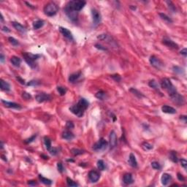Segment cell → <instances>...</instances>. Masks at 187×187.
Instances as JSON below:
<instances>
[{"label": "cell", "mask_w": 187, "mask_h": 187, "mask_svg": "<svg viewBox=\"0 0 187 187\" xmlns=\"http://www.w3.org/2000/svg\"><path fill=\"white\" fill-rule=\"evenodd\" d=\"M89 101L85 98H81L76 105L69 107V110L73 114L80 118L83 116L85 110L89 107Z\"/></svg>", "instance_id": "cell-1"}, {"label": "cell", "mask_w": 187, "mask_h": 187, "mask_svg": "<svg viewBox=\"0 0 187 187\" xmlns=\"http://www.w3.org/2000/svg\"><path fill=\"white\" fill-rule=\"evenodd\" d=\"M161 86L162 89H165L168 94H169V96H172L175 93H177V90L175 89V87L173 86V84L172 83L171 80L168 78H163L161 80Z\"/></svg>", "instance_id": "cell-2"}, {"label": "cell", "mask_w": 187, "mask_h": 187, "mask_svg": "<svg viewBox=\"0 0 187 187\" xmlns=\"http://www.w3.org/2000/svg\"><path fill=\"white\" fill-rule=\"evenodd\" d=\"M24 59L25 60V62L28 64V65L31 68L34 69L36 67V63L35 61L37 59H38L40 57V55L39 54H33L31 53H24L23 54Z\"/></svg>", "instance_id": "cell-3"}, {"label": "cell", "mask_w": 187, "mask_h": 187, "mask_svg": "<svg viewBox=\"0 0 187 187\" xmlns=\"http://www.w3.org/2000/svg\"><path fill=\"white\" fill-rule=\"evenodd\" d=\"M59 10V7L58 5L54 3V2H49L43 8L44 13L48 16L52 17L57 13Z\"/></svg>", "instance_id": "cell-4"}, {"label": "cell", "mask_w": 187, "mask_h": 187, "mask_svg": "<svg viewBox=\"0 0 187 187\" xmlns=\"http://www.w3.org/2000/svg\"><path fill=\"white\" fill-rule=\"evenodd\" d=\"M86 2L85 1H82V0H74V1H70L67 4V7H69V8H71L72 10L76 11V12H79L80 11L84 6L86 5Z\"/></svg>", "instance_id": "cell-5"}, {"label": "cell", "mask_w": 187, "mask_h": 187, "mask_svg": "<svg viewBox=\"0 0 187 187\" xmlns=\"http://www.w3.org/2000/svg\"><path fill=\"white\" fill-rule=\"evenodd\" d=\"M108 143L104 139V138H100L98 142H96L92 147V149L95 151H102L105 150L107 148Z\"/></svg>", "instance_id": "cell-6"}, {"label": "cell", "mask_w": 187, "mask_h": 187, "mask_svg": "<svg viewBox=\"0 0 187 187\" xmlns=\"http://www.w3.org/2000/svg\"><path fill=\"white\" fill-rule=\"evenodd\" d=\"M170 98H171L172 101L174 103L176 104L178 106H182L185 103L184 97L182 95H181L180 94L178 93V92L173 94V95H172V96H170Z\"/></svg>", "instance_id": "cell-7"}, {"label": "cell", "mask_w": 187, "mask_h": 187, "mask_svg": "<svg viewBox=\"0 0 187 187\" xmlns=\"http://www.w3.org/2000/svg\"><path fill=\"white\" fill-rule=\"evenodd\" d=\"M64 13L67 15V17L72 21H75L78 19V12H76V11L72 10L71 8L67 7V5H66V7L64 8Z\"/></svg>", "instance_id": "cell-8"}, {"label": "cell", "mask_w": 187, "mask_h": 187, "mask_svg": "<svg viewBox=\"0 0 187 187\" xmlns=\"http://www.w3.org/2000/svg\"><path fill=\"white\" fill-rule=\"evenodd\" d=\"M149 62L151 63V64L154 67L160 69L161 67H163V64L161 62L159 59H158L157 57H156L155 56H151L149 59Z\"/></svg>", "instance_id": "cell-9"}, {"label": "cell", "mask_w": 187, "mask_h": 187, "mask_svg": "<svg viewBox=\"0 0 187 187\" xmlns=\"http://www.w3.org/2000/svg\"><path fill=\"white\" fill-rule=\"evenodd\" d=\"M92 20L94 25H98L102 20V16L100 13L96 10V9H92Z\"/></svg>", "instance_id": "cell-10"}, {"label": "cell", "mask_w": 187, "mask_h": 187, "mask_svg": "<svg viewBox=\"0 0 187 187\" xmlns=\"http://www.w3.org/2000/svg\"><path fill=\"white\" fill-rule=\"evenodd\" d=\"M35 99L38 102H44L50 101L51 99V95L46 93H40L36 95Z\"/></svg>", "instance_id": "cell-11"}, {"label": "cell", "mask_w": 187, "mask_h": 187, "mask_svg": "<svg viewBox=\"0 0 187 187\" xmlns=\"http://www.w3.org/2000/svg\"><path fill=\"white\" fill-rule=\"evenodd\" d=\"M109 139H110L109 144H110V148H113L116 147L117 145V136L115 131H111V132L110 134Z\"/></svg>", "instance_id": "cell-12"}, {"label": "cell", "mask_w": 187, "mask_h": 187, "mask_svg": "<svg viewBox=\"0 0 187 187\" xmlns=\"http://www.w3.org/2000/svg\"><path fill=\"white\" fill-rule=\"evenodd\" d=\"M59 31H60V32L63 34V36H64V37H66L67 39H68L69 40H71V41L74 40L72 34V32H71L69 29H67L64 28V27H59Z\"/></svg>", "instance_id": "cell-13"}, {"label": "cell", "mask_w": 187, "mask_h": 187, "mask_svg": "<svg viewBox=\"0 0 187 187\" xmlns=\"http://www.w3.org/2000/svg\"><path fill=\"white\" fill-rule=\"evenodd\" d=\"M100 178V175L98 172L95 171V170H91L89 173V180L93 182V183H96L99 181Z\"/></svg>", "instance_id": "cell-14"}, {"label": "cell", "mask_w": 187, "mask_h": 187, "mask_svg": "<svg viewBox=\"0 0 187 187\" xmlns=\"http://www.w3.org/2000/svg\"><path fill=\"white\" fill-rule=\"evenodd\" d=\"M162 42L164 45H165L166 46L173 48V49H178V44H176L175 42H174L173 40L168 38H164L162 40Z\"/></svg>", "instance_id": "cell-15"}, {"label": "cell", "mask_w": 187, "mask_h": 187, "mask_svg": "<svg viewBox=\"0 0 187 187\" xmlns=\"http://www.w3.org/2000/svg\"><path fill=\"white\" fill-rule=\"evenodd\" d=\"M172 181V176L168 173H163L161 177V184L164 186H167L170 184Z\"/></svg>", "instance_id": "cell-16"}, {"label": "cell", "mask_w": 187, "mask_h": 187, "mask_svg": "<svg viewBox=\"0 0 187 187\" xmlns=\"http://www.w3.org/2000/svg\"><path fill=\"white\" fill-rule=\"evenodd\" d=\"M1 102L4 104V105L6 107L8 108H13V109H21V106L19 104L12 102H8V101H5L4 99H1Z\"/></svg>", "instance_id": "cell-17"}, {"label": "cell", "mask_w": 187, "mask_h": 187, "mask_svg": "<svg viewBox=\"0 0 187 187\" xmlns=\"http://www.w3.org/2000/svg\"><path fill=\"white\" fill-rule=\"evenodd\" d=\"M82 74L80 72H75V73H72L69 75V83H75L76 81L79 80L80 77H81Z\"/></svg>", "instance_id": "cell-18"}, {"label": "cell", "mask_w": 187, "mask_h": 187, "mask_svg": "<svg viewBox=\"0 0 187 187\" xmlns=\"http://www.w3.org/2000/svg\"><path fill=\"white\" fill-rule=\"evenodd\" d=\"M161 110L164 113L167 114H175L176 113V110L173 107L168 106V105H164L161 107Z\"/></svg>", "instance_id": "cell-19"}, {"label": "cell", "mask_w": 187, "mask_h": 187, "mask_svg": "<svg viewBox=\"0 0 187 187\" xmlns=\"http://www.w3.org/2000/svg\"><path fill=\"white\" fill-rule=\"evenodd\" d=\"M62 138H63V139L67 140H68V141H70V140H72V139H74L75 135H74V134L72 133V132H70V131L67 130V131H64V132L62 133Z\"/></svg>", "instance_id": "cell-20"}, {"label": "cell", "mask_w": 187, "mask_h": 187, "mask_svg": "<svg viewBox=\"0 0 187 187\" xmlns=\"http://www.w3.org/2000/svg\"><path fill=\"white\" fill-rule=\"evenodd\" d=\"M12 24H13V27L17 31H20V32H21L23 34H24V33L27 32V29L24 27L23 25H21V24H19L18 22H13Z\"/></svg>", "instance_id": "cell-21"}, {"label": "cell", "mask_w": 187, "mask_h": 187, "mask_svg": "<svg viewBox=\"0 0 187 187\" xmlns=\"http://www.w3.org/2000/svg\"><path fill=\"white\" fill-rule=\"evenodd\" d=\"M123 181L125 184L129 185L133 183V178H132V175L131 173H126L124 175L123 178Z\"/></svg>", "instance_id": "cell-22"}, {"label": "cell", "mask_w": 187, "mask_h": 187, "mask_svg": "<svg viewBox=\"0 0 187 187\" xmlns=\"http://www.w3.org/2000/svg\"><path fill=\"white\" fill-rule=\"evenodd\" d=\"M10 62L12 63V64L13 65L14 67H19L21 66V59L18 56H13L10 59Z\"/></svg>", "instance_id": "cell-23"}, {"label": "cell", "mask_w": 187, "mask_h": 187, "mask_svg": "<svg viewBox=\"0 0 187 187\" xmlns=\"http://www.w3.org/2000/svg\"><path fill=\"white\" fill-rule=\"evenodd\" d=\"M0 84H1V90L5 91V92L10 91V85L7 81H4V80L1 79V80H0Z\"/></svg>", "instance_id": "cell-24"}, {"label": "cell", "mask_w": 187, "mask_h": 187, "mask_svg": "<svg viewBox=\"0 0 187 187\" xmlns=\"http://www.w3.org/2000/svg\"><path fill=\"white\" fill-rule=\"evenodd\" d=\"M128 163H129L132 167H137V161L136 160L135 156L132 153H131V154H129V157Z\"/></svg>", "instance_id": "cell-25"}, {"label": "cell", "mask_w": 187, "mask_h": 187, "mask_svg": "<svg viewBox=\"0 0 187 187\" xmlns=\"http://www.w3.org/2000/svg\"><path fill=\"white\" fill-rule=\"evenodd\" d=\"M148 86H149L151 88H152V89H155V90H157V91H159V88H160L159 84L155 80H150L149 83H148Z\"/></svg>", "instance_id": "cell-26"}, {"label": "cell", "mask_w": 187, "mask_h": 187, "mask_svg": "<svg viewBox=\"0 0 187 187\" xmlns=\"http://www.w3.org/2000/svg\"><path fill=\"white\" fill-rule=\"evenodd\" d=\"M39 179L40 180V181H41L42 184H44L45 185L50 186V185H51L52 183H53V181H52L51 180H50V179H48V178H45V177L42 176L41 175H39Z\"/></svg>", "instance_id": "cell-27"}, {"label": "cell", "mask_w": 187, "mask_h": 187, "mask_svg": "<svg viewBox=\"0 0 187 187\" xmlns=\"http://www.w3.org/2000/svg\"><path fill=\"white\" fill-rule=\"evenodd\" d=\"M95 96L100 100H104L107 98V94L103 91H99L95 94Z\"/></svg>", "instance_id": "cell-28"}, {"label": "cell", "mask_w": 187, "mask_h": 187, "mask_svg": "<svg viewBox=\"0 0 187 187\" xmlns=\"http://www.w3.org/2000/svg\"><path fill=\"white\" fill-rule=\"evenodd\" d=\"M44 144L46 148V149L49 151L51 150V148H52L51 146V140L50 138H48V137H44Z\"/></svg>", "instance_id": "cell-29"}, {"label": "cell", "mask_w": 187, "mask_h": 187, "mask_svg": "<svg viewBox=\"0 0 187 187\" xmlns=\"http://www.w3.org/2000/svg\"><path fill=\"white\" fill-rule=\"evenodd\" d=\"M44 26V21L42 20H37L33 23V28L34 29H39Z\"/></svg>", "instance_id": "cell-30"}, {"label": "cell", "mask_w": 187, "mask_h": 187, "mask_svg": "<svg viewBox=\"0 0 187 187\" xmlns=\"http://www.w3.org/2000/svg\"><path fill=\"white\" fill-rule=\"evenodd\" d=\"M129 92H132V93L134 95H135L136 96H137L138 98H142V97H144V95L143 94L141 93V92H140L138 90H137V89H134V88H132V89H129Z\"/></svg>", "instance_id": "cell-31"}, {"label": "cell", "mask_w": 187, "mask_h": 187, "mask_svg": "<svg viewBox=\"0 0 187 187\" xmlns=\"http://www.w3.org/2000/svg\"><path fill=\"white\" fill-rule=\"evenodd\" d=\"M159 16H160L162 20H164V21H166L167 23H170V24L173 23V20H172L169 16H167L166 14L159 13Z\"/></svg>", "instance_id": "cell-32"}, {"label": "cell", "mask_w": 187, "mask_h": 187, "mask_svg": "<svg viewBox=\"0 0 187 187\" xmlns=\"http://www.w3.org/2000/svg\"><path fill=\"white\" fill-rule=\"evenodd\" d=\"M170 159L173 161L174 163H177L178 161V159L177 156V154L175 151H170Z\"/></svg>", "instance_id": "cell-33"}, {"label": "cell", "mask_w": 187, "mask_h": 187, "mask_svg": "<svg viewBox=\"0 0 187 187\" xmlns=\"http://www.w3.org/2000/svg\"><path fill=\"white\" fill-rule=\"evenodd\" d=\"M173 69L174 72H175L178 75H182L184 73V69L181 67H178V66H174L173 67Z\"/></svg>", "instance_id": "cell-34"}, {"label": "cell", "mask_w": 187, "mask_h": 187, "mask_svg": "<svg viewBox=\"0 0 187 187\" xmlns=\"http://www.w3.org/2000/svg\"><path fill=\"white\" fill-rule=\"evenodd\" d=\"M97 167L99 170H104L105 169V164L104 161L99 159L97 161Z\"/></svg>", "instance_id": "cell-35"}, {"label": "cell", "mask_w": 187, "mask_h": 187, "mask_svg": "<svg viewBox=\"0 0 187 187\" xmlns=\"http://www.w3.org/2000/svg\"><path fill=\"white\" fill-rule=\"evenodd\" d=\"M142 148H143V150H145V151H150V150H151V149H153V146L151 145V144H150L149 143H148V142H144V143H143V144H142Z\"/></svg>", "instance_id": "cell-36"}, {"label": "cell", "mask_w": 187, "mask_h": 187, "mask_svg": "<svg viewBox=\"0 0 187 187\" xmlns=\"http://www.w3.org/2000/svg\"><path fill=\"white\" fill-rule=\"evenodd\" d=\"M71 153L74 156H78L80 154H83L84 153V151L80 149H78V148H72V149H71Z\"/></svg>", "instance_id": "cell-37"}, {"label": "cell", "mask_w": 187, "mask_h": 187, "mask_svg": "<svg viewBox=\"0 0 187 187\" xmlns=\"http://www.w3.org/2000/svg\"><path fill=\"white\" fill-rule=\"evenodd\" d=\"M67 184L69 187H78L79 185L69 178H67Z\"/></svg>", "instance_id": "cell-38"}, {"label": "cell", "mask_w": 187, "mask_h": 187, "mask_svg": "<svg viewBox=\"0 0 187 187\" xmlns=\"http://www.w3.org/2000/svg\"><path fill=\"white\" fill-rule=\"evenodd\" d=\"M8 41H9V42H10V44H12V45H13V46H18V45H19V42L16 40V39H15L14 37H8Z\"/></svg>", "instance_id": "cell-39"}, {"label": "cell", "mask_w": 187, "mask_h": 187, "mask_svg": "<svg viewBox=\"0 0 187 187\" xmlns=\"http://www.w3.org/2000/svg\"><path fill=\"white\" fill-rule=\"evenodd\" d=\"M57 91L59 92V93L60 94L61 96H64V95H65V94L67 93V90L65 87L58 86V87H57Z\"/></svg>", "instance_id": "cell-40"}, {"label": "cell", "mask_w": 187, "mask_h": 187, "mask_svg": "<svg viewBox=\"0 0 187 187\" xmlns=\"http://www.w3.org/2000/svg\"><path fill=\"white\" fill-rule=\"evenodd\" d=\"M40 81H38V80H30L29 82H28L27 85V86H38V85H40Z\"/></svg>", "instance_id": "cell-41"}, {"label": "cell", "mask_w": 187, "mask_h": 187, "mask_svg": "<svg viewBox=\"0 0 187 187\" xmlns=\"http://www.w3.org/2000/svg\"><path fill=\"white\" fill-rule=\"evenodd\" d=\"M50 154L52 155V156H56L59 153V150L58 148H55L53 147L51 148V150L49 151Z\"/></svg>", "instance_id": "cell-42"}, {"label": "cell", "mask_w": 187, "mask_h": 187, "mask_svg": "<svg viewBox=\"0 0 187 187\" xmlns=\"http://www.w3.org/2000/svg\"><path fill=\"white\" fill-rule=\"evenodd\" d=\"M151 166L154 170H160L161 169V165L160 164L158 161H153L151 162Z\"/></svg>", "instance_id": "cell-43"}, {"label": "cell", "mask_w": 187, "mask_h": 187, "mask_svg": "<svg viewBox=\"0 0 187 187\" xmlns=\"http://www.w3.org/2000/svg\"><path fill=\"white\" fill-rule=\"evenodd\" d=\"M37 134H34V135H32L31 137H29V138H28L27 140H24V143H27V144H29V143H32L34 140H35V139H36V137H37Z\"/></svg>", "instance_id": "cell-44"}, {"label": "cell", "mask_w": 187, "mask_h": 187, "mask_svg": "<svg viewBox=\"0 0 187 187\" xmlns=\"http://www.w3.org/2000/svg\"><path fill=\"white\" fill-rule=\"evenodd\" d=\"M166 3L168 4V7H169V8H170V10H171V11H173V13H175V10H176V9H175V5H174L173 4V2L172 1H166Z\"/></svg>", "instance_id": "cell-45"}, {"label": "cell", "mask_w": 187, "mask_h": 187, "mask_svg": "<svg viewBox=\"0 0 187 187\" xmlns=\"http://www.w3.org/2000/svg\"><path fill=\"white\" fill-rule=\"evenodd\" d=\"M21 96L24 99H31V94H29L28 92H24L22 94H21Z\"/></svg>", "instance_id": "cell-46"}, {"label": "cell", "mask_w": 187, "mask_h": 187, "mask_svg": "<svg viewBox=\"0 0 187 187\" xmlns=\"http://www.w3.org/2000/svg\"><path fill=\"white\" fill-rule=\"evenodd\" d=\"M57 169H58V171L61 173H62L64 172V166L62 162L57 163Z\"/></svg>", "instance_id": "cell-47"}, {"label": "cell", "mask_w": 187, "mask_h": 187, "mask_svg": "<svg viewBox=\"0 0 187 187\" xmlns=\"http://www.w3.org/2000/svg\"><path fill=\"white\" fill-rule=\"evenodd\" d=\"M113 80H115L116 82H120L121 80V76L119 75V74H115V75H112L110 76Z\"/></svg>", "instance_id": "cell-48"}, {"label": "cell", "mask_w": 187, "mask_h": 187, "mask_svg": "<svg viewBox=\"0 0 187 187\" xmlns=\"http://www.w3.org/2000/svg\"><path fill=\"white\" fill-rule=\"evenodd\" d=\"M66 128L67 129H72L74 128V124L72 121H67L66 124Z\"/></svg>", "instance_id": "cell-49"}, {"label": "cell", "mask_w": 187, "mask_h": 187, "mask_svg": "<svg viewBox=\"0 0 187 187\" xmlns=\"http://www.w3.org/2000/svg\"><path fill=\"white\" fill-rule=\"evenodd\" d=\"M181 166L185 169V170H187V161L185 159H181Z\"/></svg>", "instance_id": "cell-50"}, {"label": "cell", "mask_w": 187, "mask_h": 187, "mask_svg": "<svg viewBox=\"0 0 187 187\" xmlns=\"http://www.w3.org/2000/svg\"><path fill=\"white\" fill-rule=\"evenodd\" d=\"M95 48H97V49H99V50H102V51H107V48H105V47H104L102 45L98 44V43L95 45Z\"/></svg>", "instance_id": "cell-51"}, {"label": "cell", "mask_w": 187, "mask_h": 187, "mask_svg": "<svg viewBox=\"0 0 187 187\" xmlns=\"http://www.w3.org/2000/svg\"><path fill=\"white\" fill-rule=\"evenodd\" d=\"M177 177H178V179L180 181H185V178L183 176V175L181 173H178L177 174Z\"/></svg>", "instance_id": "cell-52"}, {"label": "cell", "mask_w": 187, "mask_h": 187, "mask_svg": "<svg viewBox=\"0 0 187 187\" xmlns=\"http://www.w3.org/2000/svg\"><path fill=\"white\" fill-rule=\"evenodd\" d=\"M16 79H17V80L20 83H21V84H26V83H25V80H24L23 78H21L20 76H17L16 77Z\"/></svg>", "instance_id": "cell-53"}, {"label": "cell", "mask_w": 187, "mask_h": 187, "mask_svg": "<svg viewBox=\"0 0 187 187\" xmlns=\"http://www.w3.org/2000/svg\"><path fill=\"white\" fill-rule=\"evenodd\" d=\"M28 184L29 186H37V182H35V181H29Z\"/></svg>", "instance_id": "cell-54"}, {"label": "cell", "mask_w": 187, "mask_h": 187, "mask_svg": "<svg viewBox=\"0 0 187 187\" xmlns=\"http://www.w3.org/2000/svg\"><path fill=\"white\" fill-rule=\"evenodd\" d=\"M181 54H182V55H184V56H187V48H184L181 52Z\"/></svg>", "instance_id": "cell-55"}, {"label": "cell", "mask_w": 187, "mask_h": 187, "mask_svg": "<svg viewBox=\"0 0 187 187\" xmlns=\"http://www.w3.org/2000/svg\"><path fill=\"white\" fill-rule=\"evenodd\" d=\"M2 31H5V32H10V30L9 29V28H7V27H2Z\"/></svg>", "instance_id": "cell-56"}, {"label": "cell", "mask_w": 187, "mask_h": 187, "mask_svg": "<svg viewBox=\"0 0 187 187\" xmlns=\"http://www.w3.org/2000/svg\"><path fill=\"white\" fill-rule=\"evenodd\" d=\"M4 61V56L2 54H1V55H0V62L1 63H3Z\"/></svg>", "instance_id": "cell-57"}, {"label": "cell", "mask_w": 187, "mask_h": 187, "mask_svg": "<svg viewBox=\"0 0 187 187\" xmlns=\"http://www.w3.org/2000/svg\"><path fill=\"white\" fill-rule=\"evenodd\" d=\"M180 119H181V120H183L184 121V123H187V116H180Z\"/></svg>", "instance_id": "cell-58"}, {"label": "cell", "mask_w": 187, "mask_h": 187, "mask_svg": "<svg viewBox=\"0 0 187 187\" xmlns=\"http://www.w3.org/2000/svg\"><path fill=\"white\" fill-rule=\"evenodd\" d=\"M25 3H26L27 5H28V7H31V8H32V9H34V7H33V6H32L31 4H29V2H27V1H26Z\"/></svg>", "instance_id": "cell-59"}, {"label": "cell", "mask_w": 187, "mask_h": 187, "mask_svg": "<svg viewBox=\"0 0 187 187\" xmlns=\"http://www.w3.org/2000/svg\"><path fill=\"white\" fill-rule=\"evenodd\" d=\"M41 156H42V157H44L43 159H48V156H45V155H43V154H42Z\"/></svg>", "instance_id": "cell-60"}, {"label": "cell", "mask_w": 187, "mask_h": 187, "mask_svg": "<svg viewBox=\"0 0 187 187\" xmlns=\"http://www.w3.org/2000/svg\"><path fill=\"white\" fill-rule=\"evenodd\" d=\"M1 157H2V159L4 161H7V157H5L4 155H1Z\"/></svg>", "instance_id": "cell-61"}, {"label": "cell", "mask_w": 187, "mask_h": 187, "mask_svg": "<svg viewBox=\"0 0 187 187\" xmlns=\"http://www.w3.org/2000/svg\"><path fill=\"white\" fill-rule=\"evenodd\" d=\"M1 21H4V18H3L2 15H1Z\"/></svg>", "instance_id": "cell-62"}, {"label": "cell", "mask_w": 187, "mask_h": 187, "mask_svg": "<svg viewBox=\"0 0 187 187\" xmlns=\"http://www.w3.org/2000/svg\"><path fill=\"white\" fill-rule=\"evenodd\" d=\"M68 161H74V160H72V159H67Z\"/></svg>", "instance_id": "cell-63"}]
</instances>
